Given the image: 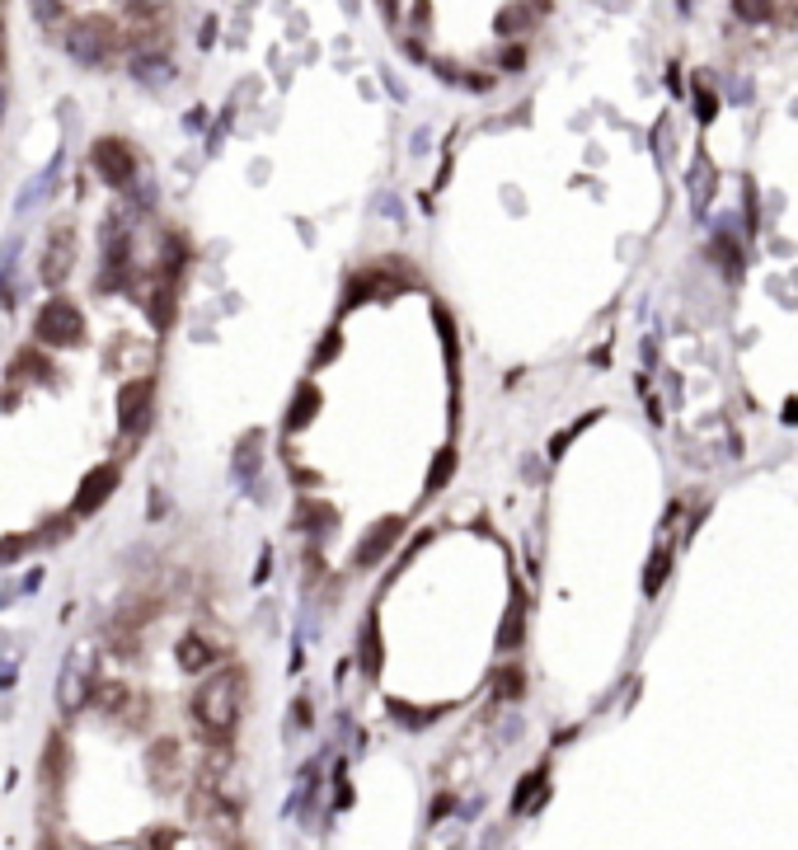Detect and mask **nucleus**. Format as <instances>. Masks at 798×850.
Returning a JSON list of instances; mask_svg holds the SVG:
<instances>
[{
	"label": "nucleus",
	"instance_id": "nucleus-35",
	"mask_svg": "<svg viewBox=\"0 0 798 850\" xmlns=\"http://www.w3.org/2000/svg\"><path fill=\"white\" fill-rule=\"evenodd\" d=\"M493 696H503V700L522 696V672H517V667H503V672H498V681H493Z\"/></svg>",
	"mask_w": 798,
	"mask_h": 850
},
{
	"label": "nucleus",
	"instance_id": "nucleus-38",
	"mask_svg": "<svg viewBox=\"0 0 798 850\" xmlns=\"http://www.w3.org/2000/svg\"><path fill=\"white\" fill-rule=\"evenodd\" d=\"M315 724V700L310 696H296L292 700V733H301V728Z\"/></svg>",
	"mask_w": 798,
	"mask_h": 850
},
{
	"label": "nucleus",
	"instance_id": "nucleus-25",
	"mask_svg": "<svg viewBox=\"0 0 798 850\" xmlns=\"http://www.w3.org/2000/svg\"><path fill=\"white\" fill-rule=\"evenodd\" d=\"M43 780H47V789H62V780H66V738H62V733H52V738H47Z\"/></svg>",
	"mask_w": 798,
	"mask_h": 850
},
{
	"label": "nucleus",
	"instance_id": "nucleus-18",
	"mask_svg": "<svg viewBox=\"0 0 798 850\" xmlns=\"http://www.w3.org/2000/svg\"><path fill=\"white\" fill-rule=\"evenodd\" d=\"M357 667H362L367 681H376L385 667V644H381V630H376V616H367L362 630H357Z\"/></svg>",
	"mask_w": 798,
	"mask_h": 850
},
{
	"label": "nucleus",
	"instance_id": "nucleus-14",
	"mask_svg": "<svg viewBox=\"0 0 798 850\" xmlns=\"http://www.w3.org/2000/svg\"><path fill=\"white\" fill-rule=\"evenodd\" d=\"M259 461H263V433H259V428H249V433L235 442V451H231V475H235L240 489H249V484L259 480Z\"/></svg>",
	"mask_w": 798,
	"mask_h": 850
},
{
	"label": "nucleus",
	"instance_id": "nucleus-48",
	"mask_svg": "<svg viewBox=\"0 0 798 850\" xmlns=\"http://www.w3.org/2000/svg\"><path fill=\"white\" fill-rule=\"evenodd\" d=\"M5 109H10V90L0 85V123H5Z\"/></svg>",
	"mask_w": 798,
	"mask_h": 850
},
{
	"label": "nucleus",
	"instance_id": "nucleus-29",
	"mask_svg": "<svg viewBox=\"0 0 798 850\" xmlns=\"http://www.w3.org/2000/svg\"><path fill=\"white\" fill-rule=\"evenodd\" d=\"M169 5L174 0H123V15L137 19V24H160L169 15Z\"/></svg>",
	"mask_w": 798,
	"mask_h": 850
},
{
	"label": "nucleus",
	"instance_id": "nucleus-15",
	"mask_svg": "<svg viewBox=\"0 0 798 850\" xmlns=\"http://www.w3.org/2000/svg\"><path fill=\"white\" fill-rule=\"evenodd\" d=\"M132 700H137V691H132V686H123V681H104V677H99V681H94L90 705H85V710L104 714V719H123Z\"/></svg>",
	"mask_w": 798,
	"mask_h": 850
},
{
	"label": "nucleus",
	"instance_id": "nucleus-32",
	"mask_svg": "<svg viewBox=\"0 0 798 850\" xmlns=\"http://www.w3.org/2000/svg\"><path fill=\"white\" fill-rule=\"evenodd\" d=\"M667 569H672V550L662 545L658 555H653V564H648V573H644V597H658V588H662V578H667Z\"/></svg>",
	"mask_w": 798,
	"mask_h": 850
},
{
	"label": "nucleus",
	"instance_id": "nucleus-43",
	"mask_svg": "<svg viewBox=\"0 0 798 850\" xmlns=\"http://www.w3.org/2000/svg\"><path fill=\"white\" fill-rule=\"evenodd\" d=\"M338 348H343V339H338V329H334V334H329V339H324L320 348H315V367H324V362H329V357H334Z\"/></svg>",
	"mask_w": 798,
	"mask_h": 850
},
{
	"label": "nucleus",
	"instance_id": "nucleus-17",
	"mask_svg": "<svg viewBox=\"0 0 798 850\" xmlns=\"http://www.w3.org/2000/svg\"><path fill=\"white\" fill-rule=\"evenodd\" d=\"M174 663L184 667L188 677H193V672H212V667H216V644H212V639H202L198 630H188L184 639L174 644Z\"/></svg>",
	"mask_w": 798,
	"mask_h": 850
},
{
	"label": "nucleus",
	"instance_id": "nucleus-4",
	"mask_svg": "<svg viewBox=\"0 0 798 850\" xmlns=\"http://www.w3.org/2000/svg\"><path fill=\"white\" fill-rule=\"evenodd\" d=\"M33 343L38 348H80L85 343V310L71 296H47L33 315Z\"/></svg>",
	"mask_w": 798,
	"mask_h": 850
},
{
	"label": "nucleus",
	"instance_id": "nucleus-13",
	"mask_svg": "<svg viewBox=\"0 0 798 850\" xmlns=\"http://www.w3.org/2000/svg\"><path fill=\"white\" fill-rule=\"evenodd\" d=\"M404 292V282H395L390 273H357L353 282H348V296H343V310H353V306H362V301H390V296H399Z\"/></svg>",
	"mask_w": 798,
	"mask_h": 850
},
{
	"label": "nucleus",
	"instance_id": "nucleus-9",
	"mask_svg": "<svg viewBox=\"0 0 798 850\" xmlns=\"http://www.w3.org/2000/svg\"><path fill=\"white\" fill-rule=\"evenodd\" d=\"M118 484H123V470H118V465H113V461L94 465L90 475L80 480L76 498H71V517H76V522H85V517H94V512L104 508L108 498L118 494Z\"/></svg>",
	"mask_w": 798,
	"mask_h": 850
},
{
	"label": "nucleus",
	"instance_id": "nucleus-27",
	"mask_svg": "<svg viewBox=\"0 0 798 850\" xmlns=\"http://www.w3.org/2000/svg\"><path fill=\"white\" fill-rule=\"evenodd\" d=\"M531 5H526V0H512V5H503V10H498V19H493V29L503 33V38H512V33H522V29H531Z\"/></svg>",
	"mask_w": 798,
	"mask_h": 850
},
{
	"label": "nucleus",
	"instance_id": "nucleus-19",
	"mask_svg": "<svg viewBox=\"0 0 798 850\" xmlns=\"http://www.w3.org/2000/svg\"><path fill=\"white\" fill-rule=\"evenodd\" d=\"M174 310H179V282H169V278H160V273H155V282H151V306H146V315H151L155 334H165V329L174 325Z\"/></svg>",
	"mask_w": 798,
	"mask_h": 850
},
{
	"label": "nucleus",
	"instance_id": "nucleus-16",
	"mask_svg": "<svg viewBox=\"0 0 798 850\" xmlns=\"http://www.w3.org/2000/svg\"><path fill=\"white\" fill-rule=\"evenodd\" d=\"M545 794H550V766H536V771H526L512 789V818H526V813H536L545 804Z\"/></svg>",
	"mask_w": 798,
	"mask_h": 850
},
{
	"label": "nucleus",
	"instance_id": "nucleus-31",
	"mask_svg": "<svg viewBox=\"0 0 798 850\" xmlns=\"http://www.w3.org/2000/svg\"><path fill=\"white\" fill-rule=\"evenodd\" d=\"M29 15L38 29H52L66 19V0H29Z\"/></svg>",
	"mask_w": 798,
	"mask_h": 850
},
{
	"label": "nucleus",
	"instance_id": "nucleus-20",
	"mask_svg": "<svg viewBox=\"0 0 798 850\" xmlns=\"http://www.w3.org/2000/svg\"><path fill=\"white\" fill-rule=\"evenodd\" d=\"M292 526H296V531H306L310 541H324V536L338 526V512L329 508V503H310V498H301V503H296Z\"/></svg>",
	"mask_w": 798,
	"mask_h": 850
},
{
	"label": "nucleus",
	"instance_id": "nucleus-22",
	"mask_svg": "<svg viewBox=\"0 0 798 850\" xmlns=\"http://www.w3.org/2000/svg\"><path fill=\"white\" fill-rule=\"evenodd\" d=\"M146 761H151V775L160 780V789H174V780H179V742L174 738H155V747L146 752Z\"/></svg>",
	"mask_w": 798,
	"mask_h": 850
},
{
	"label": "nucleus",
	"instance_id": "nucleus-40",
	"mask_svg": "<svg viewBox=\"0 0 798 850\" xmlns=\"http://www.w3.org/2000/svg\"><path fill=\"white\" fill-rule=\"evenodd\" d=\"M353 804V785H348V766H338L334 771V808H348Z\"/></svg>",
	"mask_w": 798,
	"mask_h": 850
},
{
	"label": "nucleus",
	"instance_id": "nucleus-41",
	"mask_svg": "<svg viewBox=\"0 0 798 850\" xmlns=\"http://www.w3.org/2000/svg\"><path fill=\"white\" fill-rule=\"evenodd\" d=\"M451 808H456V794H437V799H432V808H428V822H432V827H437V822H446V813H451Z\"/></svg>",
	"mask_w": 798,
	"mask_h": 850
},
{
	"label": "nucleus",
	"instance_id": "nucleus-28",
	"mask_svg": "<svg viewBox=\"0 0 798 850\" xmlns=\"http://www.w3.org/2000/svg\"><path fill=\"white\" fill-rule=\"evenodd\" d=\"M522 620H526V606H522V597H512V606H507V616H503V630H498V649L503 653H512L517 644H522Z\"/></svg>",
	"mask_w": 798,
	"mask_h": 850
},
{
	"label": "nucleus",
	"instance_id": "nucleus-7",
	"mask_svg": "<svg viewBox=\"0 0 798 850\" xmlns=\"http://www.w3.org/2000/svg\"><path fill=\"white\" fill-rule=\"evenodd\" d=\"M90 170L99 174L108 188H118V193H123V188L141 174V155L132 151V141H127V137L104 132V137H94V146H90Z\"/></svg>",
	"mask_w": 798,
	"mask_h": 850
},
{
	"label": "nucleus",
	"instance_id": "nucleus-37",
	"mask_svg": "<svg viewBox=\"0 0 798 850\" xmlns=\"http://www.w3.org/2000/svg\"><path fill=\"white\" fill-rule=\"evenodd\" d=\"M390 714H395L404 728H428L432 724V714H423V710H409L404 700H390Z\"/></svg>",
	"mask_w": 798,
	"mask_h": 850
},
{
	"label": "nucleus",
	"instance_id": "nucleus-5",
	"mask_svg": "<svg viewBox=\"0 0 798 850\" xmlns=\"http://www.w3.org/2000/svg\"><path fill=\"white\" fill-rule=\"evenodd\" d=\"M99 681V658H94L90 644H71L62 658V677H57V710L71 719L90 705V691Z\"/></svg>",
	"mask_w": 798,
	"mask_h": 850
},
{
	"label": "nucleus",
	"instance_id": "nucleus-3",
	"mask_svg": "<svg viewBox=\"0 0 798 850\" xmlns=\"http://www.w3.org/2000/svg\"><path fill=\"white\" fill-rule=\"evenodd\" d=\"M76 254H80V235H76V221L71 217H57L52 226L43 231V249H38V282H43L47 292H62L66 278L76 273Z\"/></svg>",
	"mask_w": 798,
	"mask_h": 850
},
{
	"label": "nucleus",
	"instance_id": "nucleus-10",
	"mask_svg": "<svg viewBox=\"0 0 798 850\" xmlns=\"http://www.w3.org/2000/svg\"><path fill=\"white\" fill-rule=\"evenodd\" d=\"M127 76L137 80L141 90H169L174 76H179V66L169 57V47H137L127 57Z\"/></svg>",
	"mask_w": 798,
	"mask_h": 850
},
{
	"label": "nucleus",
	"instance_id": "nucleus-46",
	"mask_svg": "<svg viewBox=\"0 0 798 850\" xmlns=\"http://www.w3.org/2000/svg\"><path fill=\"white\" fill-rule=\"evenodd\" d=\"M15 663H0V691H10V686H15Z\"/></svg>",
	"mask_w": 798,
	"mask_h": 850
},
{
	"label": "nucleus",
	"instance_id": "nucleus-12",
	"mask_svg": "<svg viewBox=\"0 0 798 850\" xmlns=\"http://www.w3.org/2000/svg\"><path fill=\"white\" fill-rule=\"evenodd\" d=\"M320 404H324L320 386H315V381H301V386L292 390V404H287V414H282V433H287V437L306 433L310 423L320 418Z\"/></svg>",
	"mask_w": 798,
	"mask_h": 850
},
{
	"label": "nucleus",
	"instance_id": "nucleus-47",
	"mask_svg": "<svg viewBox=\"0 0 798 850\" xmlns=\"http://www.w3.org/2000/svg\"><path fill=\"white\" fill-rule=\"evenodd\" d=\"M38 583H43V569H33L29 578H24V588H19V592H33V588H38Z\"/></svg>",
	"mask_w": 798,
	"mask_h": 850
},
{
	"label": "nucleus",
	"instance_id": "nucleus-44",
	"mask_svg": "<svg viewBox=\"0 0 798 850\" xmlns=\"http://www.w3.org/2000/svg\"><path fill=\"white\" fill-rule=\"evenodd\" d=\"M10 66V29H5V19H0V71Z\"/></svg>",
	"mask_w": 798,
	"mask_h": 850
},
{
	"label": "nucleus",
	"instance_id": "nucleus-21",
	"mask_svg": "<svg viewBox=\"0 0 798 850\" xmlns=\"http://www.w3.org/2000/svg\"><path fill=\"white\" fill-rule=\"evenodd\" d=\"M19 249H24V240H19V235H5V245H0V310H15V292H19Z\"/></svg>",
	"mask_w": 798,
	"mask_h": 850
},
{
	"label": "nucleus",
	"instance_id": "nucleus-45",
	"mask_svg": "<svg viewBox=\"0 0 798 850\" xmlns=\"http://www.w3.org/2000/svg\"><path fill=\"white\" fill-rule=\"evenodd\" d=\"M273 573V550H263V559H259V569H254V583H263Z\"/></svg>",
	"mask_w": 798,
	"mask_h": 850
},
{
	"label": "nucleus",
	"instance_id": "nucleus-23",
	"mask_svg": "<svg viewBox=\"0 0 798 850\" xmlns=\"http://www.w3.org/2000/svg\"><path fill=\"white\" fill-rule=\"evenodd\" d=\"M188 240L179 231H169L165 235V245H160V259H155V273L160 278H169V282H184V268H188Z\"/></svg>",
	"mask_w": 798,
	"mask_h": 850
},
{
	"label": "nucleus",
	"instance_id": "nucleus-34",
	"mask_svg": "<svg viewBox=\"0 0 798 850\" xmlns=\"http://www.w3.org/2000/svg\"><path fill=\"white\" fill-rule=\"evenodd\" d=\"M737 19H747V24H766L775 15V0H733Z\"/></svg>",
	"mask_w": 798,
	"mask_h": 850
},
{
	"label": "nucleus",
	"instance_id": "nucleus-42",
	"mask_svg": "<svg viewBox=\"0 0 798 850\" xmlns=\"http://www.w3.org/2000/svg\"><path fill=\"white\" fill-rule=\"evenodd\" d=\"M498 66H503L507 76H517V71L526 66V47H507V52H503V62H498Z\"/></svg>",
	"mask_w": 798,
	"mask_h": 850
},
{
	"label": "nucleus",
	"instance_id": "nucleus-30",
	"mask_svg": "<svg viewBox=\"0 0 798 850\" xmlns=\"http://www.w3.org/2000/svg\"><path fill=\"white\" fill-rule=\"evenodd\" d=\"M52 362H47V357H38V343H33V348H24V353L15 357V376H29V381H52Z\"/></svg>",
	"mask_w": 798,
	"mask_h": 850
},
{
	"label": "nucleus",
	"instance_id": "nucleus-8",
	"mask_svg": "<svg viewBox=\"0 0 798 850\" xmlns=\"http://www.w3.org/2000/svg\"><path fill=\"white\" fill-rule=\"evenodd\" d=\"M155 428V381L151 376H132L118 386V433L141 442Z\"/></svg>",
	"mask_w": 798,
	"mask_h": 850
},
{
	"label": "nucleus",
	"instance_id": "nucleus-49",
	"mask_svg": "<svg viewBox=\"0 0 798 850\" xmlns=\"http://www.w3.org/2000/svg\"><path fill=\"white\" fill-rule=\"evenodd\" d=\"M381 5H385V19H390V24H395V19H399V10H395V0H381Z\"/></svg>",
	"mask_w": 798,
	"mask_h": 850
},
{
	"label": "nucleus",
	"instance_id": "nucleus-33",
	"mask_svg": "<svg viewBox=\"0 0 798 850\" xmlns=\"http://www.w3.org/2000/svg\"><path fill=\"white\" fill-rule=\"evenodd\" d=\"M33 545H38V536H33V531H24V536H5V541H0V564H19V559L29 555Z\"/></svg>",
	"mask_w": 798,
	"mask_h": 850
},
{
	"label": "nucleus",
	"instance_id": "nucleus-36",
	"mask_svg": "<svg viewBox=\"0 0 798 850\" xmlns=\"http://www.w3.org/2000/svg\"><path fill=\"white\" fill-rule=\"evenodd\" d=\"M714 113H719V99H714V90H705V85L695 80V118H700V123H714Z\"/></svg>",
	"mask_w": 798,
	"mask_h": 850
},
{
	"label": "nucleus",
	"instance_id": "nucleus-26",
	"mask_svg": "<svg viewBox=\"0 0 798 850\" xmlns=\"http://www.w3.org/2000/svg\"><path fill=\"white\" fill-rule=\"evenodd\" d=\"M127 198V212H155V202H160V188H155V179H146V174H137L132 184L123 188Z\"/></svg>",
	"mask_w": 798,
	"mask_h": 850
},
{
	"label": "nucleus",
	"instance_id": "nucleus-2",
	"mask_svg": "<svg viewBox=\"0 0 798 850\" xmlns=\"http://www.w3.org/2000/svg\"><path fill=\"white\" fill-rule=\"evenodd\" d=\"M127 52V33L118 29V19L108 15H85L66 29V57L85 71H108Z\"/></svg>",
	"mask_w": 798,
	"mask_h": 850
},
{
	"label": "nucleus",
	"instance_id": "nucleus-24",
	"mask_svg": "<svg viewBox=\"0 0 798 850\" xmlns=\"http://www.w3.org/2000/svg\"><path fill=\"white\" fill-rule=\"evenodd\" d=\"M456 465H461V451L446 442V447L432 456V465H428V484H423V494H442L446 484L456 480Z\"/></svg>",
	"mask_w": 798,
	"mask_h": 850
},
{
	"label": "nucleus",
	"instance_id": "nucleus-1",
	"mask_svg": "<svg viewBox=\"0 0 798 850\" xmlns=\"http://www.w3.org/2000/svg\"><path fill=\"white\" fill-rule=\"evenodd\" d=\"M245 705H249V681L240 667H221L212 677L202 681L193 700H188V719L198 728V738L207 747H231L235 742V728L245 719Z\"/></svg>",
	"mask_w": 798,
	"mask_h": 850
},
{
	"label": "nucleus",
	"instance_id": "nucleus-11",
	"mask_svg": "<svg viewBox=\"0 0 798 850\" xmlns=\"http://www.w3.org/2000/svg\"><path fill=\"white\" fill-rule=\"evenodd\" d=\"M399 531H404V517H381V522H371L367 531H362L357 550H353V569H376V564L395 550Z\"/></svg>",
	"mask_w": 798,
	"mask_h": 850
},
{
	"label": "nucleus",
	"instance_id": "nucleus-39",
	"mask_svg": "<svg viewBox=\"0 0 798 850\" xmlns=\"http://www.w3.org/2000/svg\"><path fill=\"white\" fill-rule=\"evenodd\" d=\"M432 320H437V329H442V348H446V362H451V371H456V339H451V315H446L442 306L432 310Z\"/></svg>",
	"mask_w": 798,
	"mask_h": 850
},
{
	"label": "nucleus",
	"instance_id": "nucleus-6",
	"mask_svg": "<svg viewBox=\"0 0 798 850\" xmlns=\"http://www.w3.org/2000/svg\"><path fill=\"white\" fill-rule=\"evenodd\" d=\"M132 278V231L118 212H108V221L99 226V292H113Z\"/></svg>",
	"mask_w": 798,
	"mask_h": 850
}]
</instances>
